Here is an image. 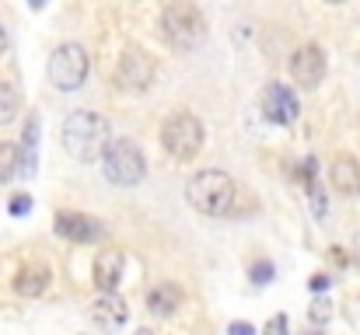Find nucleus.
<instances>
[{"instance_id": "f257e3e1", "label": "nucleus", "mask_w": 360, "mask_h": 335, "mask_svg": "<svg viewBox=\"0 0 360 335\" xmlns=\"http://www.w3.org/2000/svg\"><path fill=\"white\" fill-rule=\"evenodd\" d=\"M109 143H112L109 122H105L98 112L77 109L67 115V122H63V147H67V154H70L74 161L91 164V161L105 157Z\"/></svg>"}, {"instance_id": "f03ea898", "label": "nucleus", "mask_w": 360, "mask_h": 335, "mask_svg": "<svg viewBox=\"0 0 360 335\" xmlns=\"http://www.w3.org/2000/svg\"><path fill=\"white\" fill-rule=\"evenodd\" d=\"M186 199H189L193 210H200L207 217H224V214L235 210L238 185L224 171H196L186 185Z\"/></svg>"}, {"instance_id": "7ed1b4c3", "label": "nucleus", "mask_w": 360, "mask_h": 335, "mask_svg": "<svg viewBox=\"0 0 360 335\" xmlns=\"http://www.w3.org/2000/svg\"><path fill=\"white\" fill-rule=\"evenodd\" d=\"M161 32L168 39V46L175 49H193L203 32H207V21H203V11L193 4V0H172L165 11H161Z\"/></svg>"}, {"instance_id": "20e7f679", "label": "nucleus", "mask_w": 360, "mask_h": 335, "mask_svg": "<svg viewBox=\"0 0 360 335\" xmlns=\"http://www.w3.org/2000/svg\"><path fill=\"white\" fill-rule=\"evenodd\" d=\"M203 122L189 112H179V115H168L165 126H161V147L168 157L175 161H193L200 150H203Z\"/></svg>"}, {"instance_id": "39448f33", "label": "nucleus", "mask_w": 360, "mask_h": 335, "mask_svg": "<svg viewBox=\"0 0 360 335\" xmlns=\"http://www.w3.org/2000/svg\"><path fill=\"white\" fill-rule=\"evenodd\" d=\"M102 164H105V178H109L112 185H122V189H129V185L143 182V175H147L143 150H140L133 140H126V136H120V140H112V143H109V150H105Z\"/></svg>"}, {"instance_id": "423d86ee", "label": "nucleus", "mask_w": 360, "mask_h": 335, "mask_svg": "<svg viewBox=\"0 0 360 335\" xmlns=\"http://www.w3.org/2000/svg\"><path fill=\"white\" fill-rule=\"evenodd\" d=\"M46 74H49L56 91H77L84 84V77H88V53H84V46H77V42L56 46L53 56H49Z\"/></svg>"}, {"instance_id": "0eeeda50", "label": "nucleus", "mask_w": 360, "mask_h": 335, "mask_svg": "<svg viewBox=\"0 0 360 335\" xmlns=\"http://www.w3.org/2000/svg\"><path fill=\"white\" fill-rule=\"evenodd\" d=\"M154 84V63L150 56H143L140 49H129L120 56V67H116V88L136 95V91H147Z\"/></svg>"}, {"instance_id": "6e6552de", "label": "nucleus", "mask_w": 360, "mask_h": 335, "mask_svg": "<svg viewBox=\"0 0 360 335\" xmlns=\"http://www.w3.org/2000/svg\"><path fill=\"white\" fill-rule=\"evenodd\" d=\"M297 95L287 88V84H280V81H273V84H266V91H262V115L273 122V126H290L294 119H297Z\"/></svg>"}, {"instance_id": "1a4fd4ad", "label": "nucleus", "mask_w": 360, "mask_h": 335, "mask_svg": "<svg viewBox=\"0 0 360 335\" xmlns=\"http://www.w3.org/2000/svg\"><path fill=\"white\" fill-rule=\"evenodd\" d=\"M290 77L301 88H319L322 77H326V53L319 46H301L290 56Z\"/></svg>"}, {"instance_id": "9d476101", "label": "nucleus", "mask_w": 360, "mask_h": 335, "mask_svg": "<svg viewBox=\"0 0 360 335\" xmlns=\"http://www.w3.org/2000/svg\"><path fill=\"white\" fill-rule=\"evenodd\" d=\"M56 234L67 237V241H77V244H91V241H102L105 237V227L95 221V217H84V214H56Z\"/></svg>"}, {"instance_id": "9b49d317", "label": "nucleus", "mask_w": 360, "mask_h": 335, "mask_svg": "<svg viewBox=\"0 0 360 335\" xmlns=\"http://www.w3.org/2000/svg\"><path fill=\"white\" fill-rule=\"evenodd\" d=\"M49 283H53L49 265H46V262H28V265L18 269V276H14L11 287H14L18 297H42V294L49 290Z\"/></svg>"}, {"instance_id": "f8f14e48", "label": "nucleus", "mask_w": 360, "mask_h": 335, "mask_svg": "<svg viewBox=\"0 0 360 335\" xmlns=\"http://www.w3.org/2000/svg\"><path fill=\"white\" fill-rule=\"evenodd\" d=\"M329 182L340 196H360V161L350 154H340L333 157L329 164Z\"/></svg>"}, {"instance_id": "ddd939ff", "label": "nucleus", "mask_w": 360, "mask_h": 335, "mask_svg": "<svg viewBox=\"0 0 360 335\" xmlns=\"http://www.w3.org/2000/svg\"><path fill=\"white\" fill-rule=\"evenodd\" d=\"M91 322L102 329V332H120L126 325V304L116 294H102L95 304H91Z\"/></svg>"}, {"instance_id": "4468645a", "label": "nucleus", "mask_w": 360, "mask_h": 335, "mask_svg": "<svg viewBox=\"0 0 360 335\" xmlns=\"http://www.w3.org/2000/svg\"><path fill=\"white\" fill-rule=\"evenodd\" d=\"M122 269H126V258L122 251H102L95 258V287L102 294H116L122 283Z\"/></svg>"}, {"instance_id": "2eb2a0df", "label": "nucleus", "mask_w": 360, "mask_h": 335, "mask_svg": "<svg viewBox=\"0 0 360 335\" xmlns=\"http://www.w3.org/2000/svg\"><path fill=\"white\" fill-rule=\"evenodd\" d=\"M179 304H182V290H179L175 283H158V287L147 290V311H150L154 318H168V315H175Z\"/></svg>"}, {"instance_id": "dca6fc26", "label": "nucleus", "mask_w": 360, "mask_h": 335, "mask_svg": "<svg viewBox=\"0 0 360 335\" xmlns=\"http://www.w3.org/2000/svg\"><path fill=\"white\" fill-rule=\"evenodd\" d=\"M18 112H21V91L11 81H0V126L14 122Z\"/></svg>"}, {"instance_id": "f3484780", "label": "nucleus", "mask_w": 360, "mask_h": 335, "mask_svg": "<svg viewBox=\"0 0 360 335\" xmlns=\"http://www.w3.org/2000/svg\"><path fill=\"white\" fill-rule=\"evenodd\" d=\"M25 168V154L14 143H0V182H11L14 175H21Z\"/></svg>"}, {"instance_id": "a211bd4d", "label": "nucleus", "mask_w": 360, "mask_h": 335, "mask_svg": "<svg viewBox=\"0 0 360 335\" xmlns=\"http://www.w3.org/2000/svg\"><path fill=\"white\" fill-rule=\"evenodd\" d=\"M35 143H39V119H28L25 122V168H21V175H32V168H35Z\"/></svg>"}, {"instance_id": "6ab92c4d", "label": "nucleus", "mask_w": 360, "mask_h": 335, "mask_svg": "<svg viewBox=\"0 0 360 335\" xmlns=\"http://www.w3.org/2000/svg\"><path fill=\"white\" fill-rule=\"evenodd\" d=\"M7 210H11V217H25V214L32 210V196H25V192H18V196L11 199V206H7Z\"/></svg>"}, {"instance_id": "aec40b11", "label": "nucleus", "mask_w": 360, "mask_h": 335, "mask_svg": "<svg viewBox=\"0 0 360 335\" xmlns=\"http://www.w3.org/2000/svg\"><path fill=\"white\" fill-rule=\"evenodd\" d=\"M266 335H287V315H276V318H269Z\"/></svg>"}, {"instance_id": "412c9836", "label": "nucleus", "mask_w": 360, "mask_h": 335, "mask_svg": "<svg viewBox=\"0 0 360 335\" xmlns=\"http://www.w3.org/2000/svg\"><path fill=\"white\" fill-rule=\"evenodd\" d=\"M308 318H311V322H319V325H322V322H329V301H319V304L311 308V315H308Z\"/></svg>"}, {"instance_id": "4be33fe9", "label": "nucleus", "mask_w": 360, "mask_h": 335, "mask_svg": "<svg viewBox=\"0 0 360 335\" xmlns=\"http://www.w3.org/2000/svg\"><path fill=\"white\" fill-rule=\"evenodd\" d=\"M266 276H273V265H269V262L252 265V280H255V283H266Z\"/></svg>"}, {"instance_id": "5701e85b", "label": "nucleus", "mask_w": 360, "mask_h": 335, "mask_svg": "<svg viewBox=\"0 0 360 335\" xmlns=\"http://www.w3.org/2000/svg\"><path fill=\"white\" fill-rule=\"evenodd\" d=\"M228 335H255V329H252L248 322H235V325L228 329Z\"/></svg>"}, {"instance_id": "b1692460", "label": "nucleus", "mask_w": 360, "mask_h": 335, "mask_svg": "<svg viewBox=\"0 0 360 335\" xmlns=\"http://www.w3.org/2000/svg\"><path fill=\"white\" fill-rule=\"evenodd\" d=\"M329 287V276H311V290H326Z\"/></svg>"}, {"instance_id": "393cba45", "label": "nucleus", "mask_w": 360, "mask_h": 335, "mask_svg": "<svg viewBox=\"0 0 360 335\" xmlns=\"http://www.w3.org/2000/svg\"><path fill=\"white\" fill-rule=\"evenodd\" d=\"M7 53V35H4V28H0V56Z\"/></svg>"}, {"instance_id": "a878e982", "label": "nucleus", "mask_w": 360, "mask_h": 335, "mask_svg": "<svg viewBox=\"0 0 360 335\" xmlns=\"http://www.w3.org/2000/svg\"><path fill=\"white\" fill-rule=\"evenodd\" d=\"M28 4H32V7H42V4H46V0H28Z\"/></svg>"}, {"instance_id": "bb28decb", "label": "nucleus", "mask_w": 360, "mask_h": 335, "mask_svg": "<svg viewBox=\"0 0 360 335\" xmlns=\"http://www.w3.org/2000/svg\"><path fill=\"white\" fill-rule=\"evenodd\" d=\"M326 4H347V0H326Z\"/></svg>"}]
</instances>
